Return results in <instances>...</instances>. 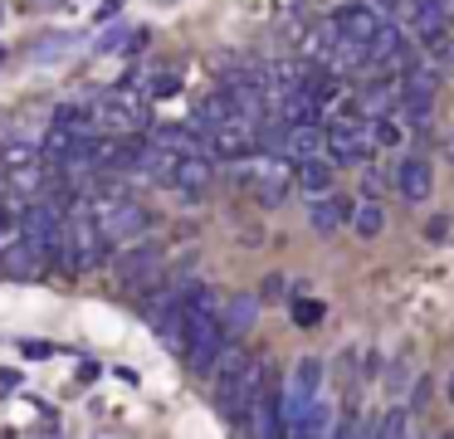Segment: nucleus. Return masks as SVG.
<instances>
[{"instance_id":"f257e3e1","label":"nucleus","mask_w":454,"mask_h":439,"mask_svg":"<svg viewBox=\"0 0 454 439\" xmlns=\"http://www.w3.org/2000/svg\"><path fill=\"white\" fill-rule=\"evenodd\" d=\"M259 390H264V376H259V361L245 357L239 347L220 351V371H215V410L230 419H245L254 410Z\"/></svg>"},{"instance_id":"f03ea898","label":"nucleus","mask_w":454,"mask_h":439,"mask_svg":"<svg viewBox=\"0 0 454 439\" xmlns=\"http://www.w3.org/2000/svg\"><path fill=\"white\" fill-rule=\"evenodd\" d=\"M108 254H113V244H108V234L98 230V215H93V210H74L69 215V230H64V244H59L54 259H59L69 273H93Z\"/></svg>"},{"instance_id":"7ed1b4c3","label":"nucleus","mask_w":454,"mask_h":439,"mask_svg":"<svg viewBox=\"0 0 454 439\" xmlns=\"http://www.w3.org/2000/svg\"><path fill=\"white\" fill-rule=\"evenodd\" d=\"M323 132H327L323 156H327L333 166H352V161L376 156V137H372V122H366V117H342V113H333V122H327Z\"/></svg>"},{"instance_id":"20e7f679","label":"nucleus","mask_w":454,"mask_h":439,"mask_svg":"<svg viewBox=\"0 0 454 439\" xmlns=\"http://www.w3.org/2000/svg\"><path fill=\"white\" fill-rule=\"evenodd\" d=\"M220 351H225V322H220V312H210V317H181V357H186L191 371H210Z\"/></svg>"},{"instance_id":"39448f33","label":"nucleus","mask_w":454,"mask_h":439,"mask_svg":"<svg viewBox=\"0 0 454 439\" xmlns=\"http://www.w3.org/2000/svg\"><path fill=\"white\" fill-rule=\"evenodd\" d=\"M245 185L264 210H274V205H284L288 191L298 185V171H294V161H284V156H259V166H249Z\"/></svg>"},{"instance_id":"423d86ee","label":"nucleus","mask_w":454,"mask_h":439,"mask_svg":"<svg viewBox=\"0 0 454 439\" xmlns=\"http://www.w3.org/2000/svg\"><path fill=\"white\" fill-rule=\"evenodd\" d=\"M93 215H98V230L108 234V244H128L152 224V215L142 210L137 200H118V195H98V200H93Z\"/></svg>"},{"instance_id":"0eeeda50","label":"nucleus","mask_w":454,"mask_h":439,"mask_svg":"<svg viewBox=\"0 0 454 439\" xmlns=\"http://www.w3.org/2000/svg\"><path fill=\"white\" fill-rule=\"evenodd\" d=\"M93 127H103V132H113V137H132L137 127H147V103H142L132 88H113V93L93 107Z\"/></svg>"},{"instance_id":"6e6552de","label":"nucleus","mask_w":454,"mask_h":439,"mask_svg":"<svg viewBox=\"0 0 454 439\" xmlns=\"http://www.w3.org/2000/svg\"><path fill=\"white\" fill-rule=\"evenodd\" d=\"M113 273H118V283H128V288H152V283H161V244H128V249L118 254V263H113Z\"/></svg>"},{"instance_id":"1a4fd4ad","label":"nucleus","mask_w":454,"mask_h":439,"mask_svg":"<svg viewBox=\"0 0 454 439\" xmlns=\"http://www.w3.org/2000/svg\"><path fill=\"white\" fill-rule=\"evenodd\" d=\"M210 156L215 161H249L259 156V127L254 122H225L220 132H210Z\"/></svg>"},{"instance_id":"9d476101","label":"nucleus","mask_w":454,"mask_h":439,"mask_svg":"<svg viewBox=\"0 0 454 439\" xmlns=\"http://www.w3.org/2000/svg\"><path fill=\"white\" fill-rule=\"evenodd\" d=\"M395 191H401L405 205H425L434 191V166L425 161V156H405V161L395 166Z\"/></svg>"},{"instance_id":"9b49d317","label":"nucleus","mask_w":454,"mask_h":439,"mask_svg":"<svg viewBox=\"0 0 454 439\" xmlns=\"http://www.w3.org/2000/svg\"><path fill=\"white\" fill-rule=\"evenodd\" d=\"M333 25L342 29L347 39H362V44H372V39L381 35L386 15H381L376 5H366V0H362V5H342V10H337V15H333Z\"/></svg>"},{"instance_id":"f8f14e48","label":"nucleus","mask_w":454,"mask_h":439,"mask_svg":"<svg viewBox=\"0 0 454 439\" xmlns=\"http://www.w3.org/2000/svg\"><path fill=\"white\" fill-rule=\"evenodd\" d=\"M44 263H50V254L40 249V244L30 239V234H20V239L5 249V259H0V269L11 273V278H40Z\"/></svg>"},{"instance_id":"ddd939ff","label":"nucleus","mask_w":454,"mask_h":439,"mask_svg":"<svg viewBox=\"0 0 454 439\" xmlns=\"http://www.w3.org/2000/svg\"><path fill=\"white\" fill-rule=\"evenodd\" d=\"M352 210L356 205L347 195H317V200H308V224L317 234H337L342 224H352Z\"/></svg>"},{"instance_id":"4468645a","label":"nucleus","mask_w":454,"mask_h":439,"mask_svg":"<svg viewBox=\"0 0 454 439\" xmlns=\"http://www.w3.org/2000/svg\"><path fill=\"white\" fill-rule=\"evenodd\" d=\"M5 185L11 191H25V195H35L44 185V161H35V152H5Z\"/></svg>"},{"instance_id":"2eb2a0df","label":"nucleus","mask_w":454,"mask_h":439,"mask_svg":"<svg viewBox=\"0 0 454 439\" xmlns=\"http://www.w3.org/2000/svg\"><path fill=\"white\" fill-rule=\"evenodd\" d=\"M294 171H298V191H303L308 200H317V195H333L337 166L327 161V156H308V161H298Z\"/></svg>"},{"instance_id":"dca6fc26","label":"nucleus","mask_w":454,"mask_h":439,"mask_svg":"<svg viewBox=\"0 0 454 439\" xmlns=\"http://www.w3.org/2000/svg\"><path fill=\"white\" fill-rule=\"evenodd\" d=\"M210 176H215V166H210V156L206 152H196V156H181V166H176V181H171V191H181V195H200L210 185Z\"/></svg>"},{"instance_id":"f3484780","label":"nucleus","mask_w":454,"mask_h":439,"mask_svg":"<svg viewBox=\"0 0 454 439\" xmlns=\"http://www.w3.org/2000/svg\"><path fill=\"white\" fill-rule=\"evenodd\" d=\"M176 166H181V152L152 142L147 152H142V166H137V171L147 176V181H157V185H171V181H176Z\"/></svg>"},{"instance_id":"a211bd4d","label":"nucleus","mask_w":454,"mask_h":439,"mask_svg":"<svg viewBox=\"0 0 454 439\" xmlns=\"http://www.w3.org/2000/svg\"><path fill=\"white\" fill-rule=\"evenodd\" d=\"M259 308H264V302L249 298V293H245V298H230V308L220 312V322H225V337H245V332L259 322Z\"/></svg>"},{"instance_id":"6ab92c4d","label":"nucleus","mask_w":454,"mask_h":439,"mask_svg":"<svg viewBox=\"0 0 454 439\" xmlns=\"http://www.w3.org/2000/svg\"><path fill=\"white\" fill-rule=\"evenodd\" d=\"M327 429H333V405H327V400H313V405L298 415V425L288 429V439H327Z\"/></svg>"},{"instance_id":"aec40b11","label":"nucleus","mask_w":454,"mask_h":439,"mask_svg":"<svg viewBox=\"0 0 454 439\" xmlns=\"http://www.w3.org/2000/svg\"><path fill=\"white\" fill-rule=\"evenodd\" d=\"M352 230H356V239H376V234L386 230V210H381V200H362L352 210Z\"/></svg>"},{"instance_id":"412c9836","label":"nucleus","mask_w":454,"mask_h":439,"mask_svg":"<svg viewBox=\"0 0 454 439\" xmlns=\"http://www.w3.org/2000/svg\"><path fill=\"white\" fill-rule=\"evenodd\" d=\"M372 137H376V152H395V146H405V122L395 113L372 117Z\"/></svg>"},{"instance_id":"4be33fe9","label":"nucleus","mask_w":454,"mask_h":439,"mask_svg":"<svg viewBox=\"0 0 454 439\" xmlns=\"http://www.w3.org/2000/svg\"><path fill=\"white\" fill-rule=\"evenodd\" d=\"M327 317V308L317 298H303V293H294V322L298 327H317V322Z\"/></svg>"},{"instance_id":"5701e85b","label":"nucleus","mask_w":454,"mask_h":439,"mask_svg":"<svg viewBox=\"0 0 454 439\" xmlns=\"http://www.w3.org/2000/svg\"><path fill=\"white\" fill-rule=\"evenodd\" d=\"M74 39H79V35H44L40 44H35V59H40V64H44V59H59Z\"/></svg>"},{"instance_id":"b1692460","label":"nucleus","mask_w":454,"mask_h":439,"mask_svg":"<svg viewBox=\"0 0 454 439\" xmlns=\"http://www.w3.org/2000/svg\"><path fill=\"white\" fill-rule=\"evenodd\" d=\"M152 98H176L181 93V74H171V68H161L157 78H152V88H147Z\"/></svg>"},{"instance_id":"393cba45","label":"nucleus","mask_w":454,"mask_h":439,"mask_svg":"<svg viewBox=\"0 0 454 439\" xmlns=\"http://www.w3.org/2000/svg\"><path fill=\"white\" fill-rule=\"evenodd\" d=\"M284 283H288V278H278V273H269V278H264V288H259V302H274V298H284Z\"/></svg>"},{"instance_id":"a878e982","label":"nucleus","mask_w":454,"mask_h":439,"mask_svg":"<svg viewBox=\"0 0 454 439\" xmlns=\"http://www.w3.org/2000/svg\"><path fill=\"white\" fill-rule=\"evenodd\" d=\"M122 39H128V35H122V29H113V35H103V39H98V54H113V49H118Z\"/></svg>"},{"instance_id":"bb28decb","label":"nucleus","mask_w":454,"mask_h":439,"mask_svg":"<svg viewBox=\"0 0 454 439\" xmlns=\"http://www.w3.org/2000/svg\"><path fill=\"white\" fill-rule=\"evenodd\" d=\"M118 10H122V0H103V5H98V20H118Z\"/></svg>"},{"instance_id":"cd10ccee","label":"nucleus","mask_w":454,"mask_h":439,"mask_svg":"<svg viewBox=\"0 0 454 439\" xmlns=\"http://www.w3.org/2000/svg\"><path fill=\"white\" fill-rule=\"evenodd\" d=\"M440 54H444V64H454V39H450V44L440 49Z\"/></svg>"},{"instance_id":"c85d7f7f","label":"nucleus","mask_w":454,"mask_h":439,"mask_svg":"<svg viewBox=\"0 0 454 439\" xmlns=\"http://www.w3.org/2000/svg\"><path fill=\"white\" fill-rule=\"evenodd\" d=\"M450 405H454V371H450Z\"/></svg>"},{"instance_id":"c756f323","label":"nucleus","mask_w":454,"mask_h":439,"mask_svg":"<svg viewBox=\"0 0 454 439\" xmlns=\"http://www.w3.org/2000/svg\"><path fill=\"white\" fill-rule=\"evenodd\" d=\"M0 59H5V49H0Z\"/></svg>"}]
</instances>
